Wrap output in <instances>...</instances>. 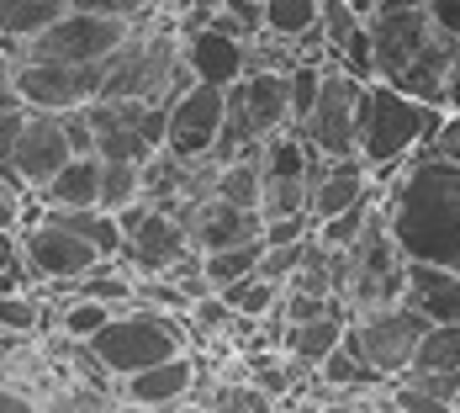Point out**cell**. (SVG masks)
I'll use <instances>...</instances> for the list:
<instances>
[{"label":"cell","instance_id":"74e56055","mask_svg":"<svg viewBox=\"0 0 460 413\" xmlns=\"http://www.w3.org/2000/svg\"><path fill=\"white\" fill-rule=\"evenodd\" d=\"M58 128H64L69 154H95V133H91V122H85L80 106H75V112H58Z\"/></svg>","mask_w":460,"mask_h":413},{"label":"cell","instance_id":"8992f818","mask_svg":"<svg viewBox=\"0 0 460 413\" xmlns=\"http://www.w3.org/2000/svg\"><path fill=\"white\" fill-rule=\"evenodd\" d=\"M423 328L429 323L418 319L408 302H386V308H370V313L344 323V350H355L381 382H392V376H402L413 366Z\"/></svg>","mask_w":460,"mask_h":413},{"label":"cell","instance_id":"44dd1931","mask_svg":"<svg viewBox=\"0 0 460 413\" xmlns=\"http://www.w3.org/2000/svg\"><path fill=\"white\" fill-rule=\"evenodd\" d=\"M64 0H0V38L32 43L48 22H58Z\"/></svg>","mask_w":460,"mask_h":413},{"label":"cell","instance_id":"4fadbf2b","mask_svg":"<svg viewBox=\"0 0 460 413\" xmlns=\"http://www.w3.org/2000/svg\"><path fill=\"white\" fill-rule=\"evenodd\" d=\"M69 165V143H64V128H58V117L53 112H32L27 106V117H22V133H16V148H11V165H5V175L22 185L27 196L48 181V175H58Z\"/></svg>","mask_w":460,"mask_h":413},{"label":"cell","instance_id":"30bf717a","mask_svg":"<svg viewBox=\"0 0 460 413\" xmlns=\"http://www.w3.org/2000/svg\"><path fill=\"white\" fill-rule=\"evenodd\" d=\"M16 255H22L27 275H32V281H48V286H75L85 271L101 265V255H95L80 233L58 229V223H48V218L16 229Z\"/></svg>","mask_w":460,"mask_h":413},{"label":"cell","instance_id":"5bb4252c","mask_svg":"<svg viewBox=\"0 0 460 413\" xmlns=\"http://www.w3.org/2000/svg\"><path fill=\"white\" fill-rule=\"evenodd\" d=\"M196 371H201V361L185 350V355H170V361H159V366H148V371L111 376V387H117V398H122V403H133V409L164 413L170 403L190 398V387H196Z\"/></svg>","mask_w":460,"mask_h":413},{"label":"cell","instance_id":"9a60e30c","mask_svg":"<svg viewBox=\"0 0 460 413\" xmlns=\"http://www.w3.org/2000/svg\"><path fill=\"white\" fill-rule=\"evenodd\" d=\"M228 106L238 112V122L249 128V138H270V133H280V128H291L286 75H243V80H233Z\"/></svg>","mask_w":460,"mask_h":413},{"label":"cell","instance_id":"f6af8a7d","mask_svg":"<svg viewBox=\"0 0 460 413\" xmlns=\"http://www.w3.org/2000/svg\"><path fill=\"white\" fill-rule=\"evenodd\" d=\"M349 5H355V11L366 16V11H376V5H381V0H349Z\"/></svg>","mask_w":460,"mask_h":413},{"label":"cell","instance_id":"b9f144b4","mask_svg":"<svg viewBox=\"0 0 460 413\" xmlns=\"http://www.w3.org/2000/svg\"><path fill=\"white\" fill-rule=\"evenodd\" d=\"M445 112H460V58L450 69V85H445Z\"/></svg>","mask_w":460,"mask_h":413},{"label":"cell","instance_id":"484cf974","mask_svg":"<svg viewBox=\"0 0 460 413\" xmlns=\"http://www.w3.org/2000/svg\"><path fill=\"white\" fill-rule=\"evenodd\" d=\"M207 27H217L233 43H249V38L265 32V5L260 0H217L212 16H207Z\"/></svg>","mask_w":460,"mask_h":413},{"label":"cell","instance_id":"2e32d148","mask_svg":"<svg viewBox=\"0 0 460 413\" xmlns=\"http://www.w3.org/2000/svg\"><path fill=\"white\" fill-rule=\"evenodd\" d=\"M402 302L423 323H460V271L429 265V260H408V271H402Z\"/></svg>","mask_w":460,"mask_h":413},{"label":"cell","instance_id":"e575fe53","mask_svg":"<svg viewBox=\"0 0 460 413\" xmlns=\"http://www.w3.org/2000/svg\"><path fill=\"white\" fill-rule=\"evenodd\" d=\"M64 11H91V16H122V22H143L148 0H64Z\"/></svg>","mask_w":460,"mask_h":413},{"label":"cell","instance_id":"6da1fadb","mask_svg":"<svg viewBox=\"0 0 460 413\" xmlns=\"http://www.w3.org/2000/svg\"><path fill=\"white\" fill-rule=\"evenodd\" d=\"M381 218L408 260L460 271V165L439 154H413L381 181Z\"/></svg>","mask_w":460,"mask_h":413},{"label":"cell","instance_id":"836d02e7","mask_svg":"<svg viewBox=\"0 0 460 413\" xmlns=\"http://www.w3.org/2000/svg\"><path fill=\"white\" fill-rule=\"evenodd\" d=\"M307 233H313L307 212H286V218H265L260 223V244H302Z\"/></svg>","mask_w":460,"mask_h":413},{"label":"cell","instance_id":"4316f807","mask_svg":"<svg viewBox=\"0 0 460 413\" xmlns=\"http://www.w3.org/2000/svg\"><path fill=\"white\" fill-rule=\"evenodd\" d=\"M217 202L243 207V212H260V159H233L217 170Z\"/></svg>","mask_w":460,"mask_h":413},{"label":"cell","instance_id":"5b68a950","mask_svg":"<svg viewBox=\"0 0 460 413\" xmlns=\"http://www.w3.org/2000/svg\"><path fill=\"white\" fill-rule=\"evenodd\" d=\"M196 339V328L181 319V313H164V308H122L95 328L91 339V355L101 361L106 376H133V371H148L170 355H185Z\"/></svg>","mask_w":460,"mask_h":413},{"label":"cell","instance_id":"d590c367","mask_svg":"<svg viewBox=\"0 0 460 413\" xmlns=\"http://www.w3.org/2000/svg\"><path fill=\"white\" fill-rule=\"evenodd\" d=\"M22 207H27V191H22V185L0 170V233H16V229H22Z\"/></svg>","mask_w":460,"mask_h":413},{"label":"cell","instance_id":"d6a6232c","mask_svg":"<svg viewBox=\"0 0 460 413\" xmlns=\"http://www.w3.org/2000/svg\"><path fill=\"white\" fill-rule=\"evenodd\" d=\"M38 328H43V308L32 292L0 297V334H38Z\"/></svg>","mask_w":460,"mask_h":413},{"label":"cell","instance_id":"8fae6325","mask_svg":"<svg viewBox=\"0 0 460 413\" xmlns=\"http://www.w3.org/2000/svg\"><path fill=\"white\" fill-rule=\"evenodd\" d=\"M307 154L313 143H302L296 128H280L260 143V218L307 212Z\"/></svg>","mask_w":460,"mask_h":413},{"label":"cell","instance_id":"9c48e42d","mask_svg":"<svg viewBox=\"0 0 460 413\" xmlns=\"http://www.w3.org/2000/svg\"><path fill=\"white\" fill-rule=\"evenodd\" d=\"M106 80V64H53V58H22L11 69V91L22 106L32 112H75V106H91L101 95Z\"/></svg>","mask_w":460,"mask_h":413},{"label":"cell","instance_id":"ee69618b","mask_svg":"<svg viewBox=\"0 0 460 413\" xmlns=\"http://www.w3.org/2000/svg\"><path fill=\"white\" fill-rule=\"evenodd\" d=\"M11 69H16V64H11V53H5V43H0V91L11 85Z\"/></svg>","mask_w":460,"mask_h":413},{"label":"cell","instance_id":"bcb514c9","mask_svg":"<svg viewBox=\"0 0 460 413\" xmlns=\"http://www.w3.org/2000/svg\"><path fill=\"white\" fill-rule=\"evenodd\" d=\"M450 413H460V398H456V403H450Z\"/></svg>","mask_w":460,"mask_h":413},{"label":"cell","instance_id":"f35d334b","mask_svg":"<svg viewBox=\"0 0 460 413\" xmlns=\"http://www.w3.org/2000/svg\"><path fill=\"white\" fill-rule=\"evenodd\" d=\"M22 117H27V106H5V112H0V170L11 165V148H16V133H22Z\"/></svg>","mask_w":460,"mask_h":413},{"label":"cell","instance_id":"f546056e","mask_svg":"<svg viewBox=\"0 0 460 413\" xmlns=\"http://www.w3.org/2000/svg\"><path fill=\"white\" fill-rule=\"evenodd\" d=\"M138 196H143L138 165H111V159H101V196H95L101 212H122V207H133Z\"/></svg>","mask_w":460,"mask_h":413},{"label":"cell","instance_id":"1f68e13d","mask_svg":"<svg viewBox=\"0 0 460 413\" xmlns=\"http://www.w3.org/2000/svg\"><path fill=\"white\" fill-rule=\"evenodd\" d=\"M307 238H313V233H307ZM307 238H302V244H265V249H260V265H254V275H260V281H270V286H286V281L296 275V265H302Z\"/></svg>","mask_w":460,"mask_h":413},{"label":"cell","instance_id":"603a6c76","mask_svg":"<svg viewBox=\"0 0 460 413\" xmlns=\"http://www.w3.org/2000/svg\"><path fill=\"white\" fill-rule=\"evenodd\" d=\"M313 376H318V382H328V387H339V392H381V387H386V382H381V376H376V371L355 355V350H344V345H339V350H333V355L313 371Z\"/></svg>","mask_w":460,"mask_h":413},{"label":"cell","instance_id":"60d3db41","mask_svg":"<svg viewBox=\"0 0 460 413\" xmlns=\"http://www.w3.org/2000/svg\"><path fill=\"white\" fill-rule=\"evenodd\" d=\"M429 11H434V22L460 43V0H429Z\"/></svg>","mask_w":460,"mask_h":413},{"label":"cell","instance_id":"d6986e66","mask_svg":"<svg viewBox=\"0 0 460 413\" xmlns=\"http://www.w3.org/2000/svg\"><path fill=\"white\" fill-rule=\"evenodd\" d=\"M339 345H344V319L339 313H323V319H307V323H286V334H280V350L291 361H302L307 371H318Z\"/></svg>","mask_w":460,"mask_h":413},{"label":"cell","instance_id":"ba28073f","mask_svg":"<svg viewBox=\"0 0 460 413\" xmlns=\"http://www.w3.org/2000/svg\"><path fill=\"white\" fill-rule=\"evenodd\" d=\"M360 95L366 85L344 69H323V85L313 112L296 122V138L313 143L323 159H349L355 154V133H360Z\"/></svg>","mask_w":460,"mask_h":413},{"label":"cell","instance_id":"7bdbcfd3","mask_svg":"<svg viewBox=\"0 0 460 413\" xmlns=\"http://www.w3.org/2000/svg\"><path fill=\"white\" fill-rule=\"evenodd\" d=\"M16 260V233H0V265H11Z\"/></svg>","mask_w":460,"mask_h":413},{"label":"cell","instance_id":"3957f363","mask_svg":"<svg viewBox=\"0 0 460 413\" xmlns=\"http://www.w3.org/2000/svg\"><path fill=\"white\" fill-rule=\"evenodd\" d=\"M439 122H445V106H423L413 95L370 80L360 95V133H355V154L370 165V181H392V170L408 165L439 133Z\"/></svg>","mask_w":460,"mask_h":413},{"label":"cell","instance_id":"cb8c5ba5","mask_svg":"<svg viewBox=\"0 0 460 413\" xmlns=\"http://www.w3.org/2000/svg\"><path fill=\"white\" fill-rule=\"evenodd\" d=\"M207 413H276V403L243 376V371H228L217 387H212V398H207Z\"/></svg>","mask_w":460,"mask_h":413},{"label":"cell","instance_id":"7402d4cb","mask_svg":"<svg viewBox=\"0 0 460 413\" xmlns=\"http://www.w3.org/2000/svg\"><path fill=\"white\" fill-rule=\"evenodd\" d=\"M260 238H249V244H233V249H212V255H201V275L212 281V292H223L233 281H243V275H254L260 265Z\"/></svg>","mask_w":460,"mask_h":413},{"label":"cell","instance_id":"d4e9b609","mask_svg":"<svg viewBox=\"0 0 460 413\" xmlns=\"http://www.w3.org/2000/svg\"><path fill=\"white\" fill-rule=\"evenodd\" d=\"M408 371H460V323H429Z\"/></svg>","mask_w":460,"mask_h":413},{"label":"cell","instance_id":"7a4b0ae2","mask_svg":"<svg viewBox=\"0 0 460 413\" xmlns=\"http://www.w3.org/2000/svg\"><path fill=\"white\" fill-rule=\"evenodd\" d=\"M366 32L381 85L413 95L423 106H445L460 43L434 22L429 0H381L376 11H366Z\"/></svg>","mask_w":460,"mask_h":413},{"label":"cell","instance_id":"ab89813d","mask_svg":"<svg viewBox=\"0 0 460 413\" xmlns=\"http://www.w3.org/2000/svg\"><path fill=\"white\" fill-rule=\"evenodd\" d=\"M0 413H43V409H38V403L11 382V376H5V382H0Z\"/></svg>","mask_w":460,"mask_h":413},{"label":"cell","instance_id":"83f0119b","mask_svg":"<svg viewBox=\"0 0 460 413\" xmlns=\"http://www.w3.org/2000/svg\"><path fill=\"white\" fill-rule=\"evenodd\" d=\"M217 297L228 302V313H238V319H265V313H276L280 286H270V281H260V275H243V281H233V286H223Z\"/></svg>","mask_w":460,"mask_h":413},{"label":"cell","instance_id":"4dcf8cb0","mask_svg":"<svg viewBox=\"0 0 460 413\" xmlns=\"http://www.w3.org/2000/svg\"><path fill=\"white\" fill-rule=\"evenodd\" d=\"M53 313H58L53 328H58L64 339H91L95 328L111 319V308H106V302H91V297H69V302H58Z\"/></svg>","mask_w":460,"mask_h":413},{"label":"cell","instance_id":"e0dca14e","mask_svg":"<svg viewBox=\"0 0 460 413\" xmlns=\"http://www.w3.org/2000/svg\"><path fill=\"white\" fill-rule=\"evenodd\" d=\"M181 53H185V69H190L196 85H223L228 91L233 80H243V43L223 38L217 27L181 32Z\"/></svg>","mask_w":460,"mask_h":413},{"label":"cell","instance_id":"ffe728a7","mask_svg":"<svg viewBox=\"0 0 460 413\" xmlns=\"http://www.w3.org/2000/svg\"><path fill=\"white\" fill-rule=\"evenodd\" d=\"M75 297H91V302H106L111 313H122V308L138 302V281L122 271L117 260H101L95 271H85L80 281H75Z\"/></svg>","mask_w":460,"mask_h":413},{"label":"cell","instance_id":"f1b7e54d","mask_svg":"<svg viewBox=\"0 0 460 413\" xmlns=\"http://www.w3.org/2000/svg\"><path fill=\"white\" fill-rule=\"evenodd\" d=\"M260 5H265V32H276L286 43L318 27V0H260Z\"/></svg>","mask_w":460,"mask_h":413},{"label":"cell","instance_id":"277c9868","mask_svg":"<svg viewBox=\"0 0 460 413\" xmlns=\"http://www.w3.org/2000/svg\"><path fill=\"white\" fill-rule=\"evenodd\" d=\"M190 69L181 53V27H143L133 22L128 43L106 58V80L101 95L106 101H143V106H170L181 91H190Z\"/></svg>","mask_w":460,"mask_h":413},{"label":"cell","instance_id":"52a82bcc","mask_svg":"<svg viewBox=\"0 0 460 413\" xmlns=\"http://www.w3.org/2000/svg\"><path fill=\"white\" fill-rule=\"evenodd\" d=\"M133 22L122 16H91V11H58L43 32L27 43V58H53V64H106L128 43Z\"/></svg>","mask_w":460,"mask_h":413},{"label":"cell","instance_id":"ac0fdd59","mask_svg":"<svg viewBox=\"0 0 460 413\" xmlns=\"http://www.w3.org/2000/svg\"><path fill=\"white\" fill-rule=\"evenodd\" d=\"M95 196H101V159L95 154H69V165L32 191L38 207H95Z\"/></svg>","mask_w":460,"mask_h":413},{"label":"cell","instance_id":"7c38bea8","mask_svg":"<svg viewBox=\"0 0 460 413\" xmlns=\"http://www.w3.org/2000/svg\"><path fill=\"white\" fill-rule=\"evenodd\" d=\"M223 106H228L223 85H190V91H181L164 106V148L175 159H207L212 143H217V128H223Z\"/></svg>","mask_w":460,"mask_h":413},{"label":"cell","instance_id":"8d00e7d4","mask_svg":"<svg viewBox=\"0 0 460 413\" xmlns=\"http://www.w3.org/2000/svg\"><path fill=\"white\" fill-rule=\"evenodd\" d=\"M418 154H439V159H456L460 165V112H445V122H439V133L429 138Z\"/></svg>","mask_w":460,"mask_h":413},{"label":"cell","instance_id":"7dc6e473","mask_svg":"<svg viewBox=\"0 0 460 413\" xmlns=\"http://www.w3.org/2000/svg\"><path fill=\"white\" fill-rule=\"evenodd\" d=\"M318 413H323V409H318Z\"/></svg>","mask_w":460,"mask_h":413}]
</instances>
